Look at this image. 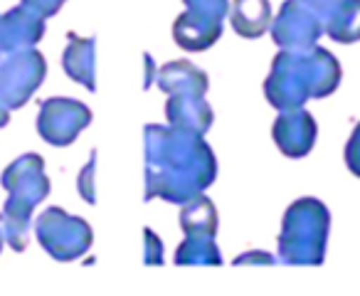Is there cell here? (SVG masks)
Masks as SVG:
<instances>
[{
	"label": "cell",
	"instance_id": "cell-15",
	"mask_svg": "<svg viewBox=\"0 0 360 296\" xmlns=\"http://www.w3.org/2000/svg\"><path fill=\"white\" fill-rule=\"evenodd\" d=\"M158 86L168 94H205L207 77L193 62H168L158 72Z\"/></svg>",
	"mask_w": 360,
	"mask_h": 296
},
{
	"label": "cell",
	"instance_id": "cell-1",
	"mask_svg": "<svg viewBox=\"0 0 360 296\" xmlns=\"http://www.w3.org/2000/svg\"><path fill=\"white\" fill-rule=\"evenodd\" d=\"M217 176V161L202 136L165 126H146V200L188 202Z\"/></svg>",
	"mask_w": 360,
	"mask_h": 296
},
{
	"label": "cell",
	"instance_id": "cell-4",
	"mask_svg": "<svg viewBox=\"0 0 360 296\" xmlns=\"http://www.w3.org/2000/svg\"><path fill=\"white\" fill-rule=\"evenodd\" d=\"M330 215L328 207L316 198H301L289 205L281 222L279 259L284 264L319 266L326 257Z\"/></svg>",
	"mask_w": 360,
	"mask_h": 296
},
{
	"label": "cell",
	"instance_id": "cell-23",
	"mask_svg": "<svg viewBox=\"0 0 360 296\" xmlns=\"http://www.w3.org/2000/svg\"><path fill=\"white\" fill-rule=\"evenodd\" d=\"M247 262H259V264H271L274 257L271 255H264V252H247V255L237 257L235 264H247Z\"/></svg>",
	"mask_w": 360,
	"mask_h": 296
},
{
	"label": "cell",
	"instance_id": "cell-8",
	"mask_svg": "<svg viewBox=\"0 0 360 296\" xmlns=\"http://www.w3.org/2000/svg\"><path fill=\"white\" fill-rule=\"evenodd\" d=\"M319 136V126L316 119L304 109H286L276 116L274 126H271V139L279 146V151L289 158H304L311 153Z\"/></svg>",
	"mask_w": 360,
	"mask_h": 296
},
{
	"label": "cell",
	"instance_id": "cell-19",
	"mask_svg": "<svg viewBox=\"0 0 360 296\" xmlns=\"http://www.w3.org/2000/svg\"><path fill=\"white\" fill-rule=\"evenodd\" d=\"M94 171H96V151L91 153V158H89V163H86L84 168H82V173H79V178H77V188H79V193H82V198H84L89 205H94L96 202V188H94Z\"/></svg>",
	"mask_w": 360,
	"mask_h": 296
},
{
	"label": "cell",
	"instance_id": "cell-20",
	"mask_svg": "<svg viewBox=\"0 0 360 296\" xmlns=\"http://www.w3.org/2000/svg\"><path fill=\"white\" fill-rule=\"evenodd\" d=\"M345 163H348L350 173L360 178V124L355 126L353 136H350L348 146H345Z\"/></svg>",
	"mask_w": 360,
	"mask_h": 296
},
{
	"label": "cell",
	"instance_id": "cell-6",
	"mask_svg": "<svg viewBox=\"0 0 360 296\" xmlns=\"http://www.w3.org/2000/svg\"><path fill=\"white\" fill-rule=\"evenodd\" d=\"M89 124V106L77 99H67V96L45 99L37 114V134L52 146H70Z\"/></svg>",
	"mask_w": 360,
	"mask_h": 296
},
{
	"label": "cell",
	"instance_id": "cell-13",
	"mask_svg": "<svg viewBox=\"0 0 360 296\" xmlns=\"http://www.w3.org/2000/svg\"><path fill=\"white\" fill-rule=\"evenodd\" d=\"M230 22L240 37L257 40L271 27L274 13H271L269 0H232Z\"/></svg>",
	"mask_w": 360,
	"mask_h": 296
},
{
	"label": "cell",
	"instance_id": "cell-10",
	"mask_svg": "<svg viewBox=\"0 0 360 296\" xmlns=\"http://www.w3.org/2000/svg\"><path fill=\"white\" fill-rule=\"evenodd\" d=\"M42 32H45V18L27 6L13 8L8 15H0L3 52L30 50L42 40Z\"/></svg>",
	"mask_w": 360,
	"mask_h": 296
},
{
	"label": "cell",
	"instance_id": "cell-12",
	"mask_svg": "<svg viewBox=\"0 0 360 296\" xmlns=\"http://www.w3.org/2000/svg\"><path fill=\"white\" fill-rule=\"evenodd\" d=\"M222 35V20L215 18L198 15L188 11L173 22V37L183 50L188 52H202L212 47Z\"/></svg>",
	"mask_w": 360,
	"mask_h": 296
},
{
	"label": "cell",
	"instance_id": "cell-9",
	"mask_svg": "<svg viewBox=\"0 0 360 296\" xmlns=\"http://www.w3.org/2000/svg\"><path fill=\"white\" fill-rule=\"evenodd\" d=\"M319 15L330 40L353 45L360 40V0H301Z\"/></svg>",
	"mask_w": 360,
	"mask_h": 296
},
{
	"label": "cell",
	"instance_id": "cell-17",
	"mask_svg": "<svg viewBox=\"0 0 360 296\" xmlns=\"http://www.w3.org/2000/svg\"><path fill=\"white\" fill-rule=\"evenodd\" d=\"M178 264H222L220 250L215 240H202V237H188L175 252Z\"/></svg>",
	"mask_w": 360,
	"mask_h": 296
},
{
	"label": "cell",
	"instance_id": "cell-18",
	"mask_svg": "<svg viewBox=\"0 0 360 296\" xmlns=\"http://www.w3.org/2000/svg\"><path fill=\"white\" fill-rule=\"evenodd\" d=\"M183 3L188 6V11L205 18H215V20H222L225 13L230 11V0H183Z\"/></svg>",
	"mask_w": 360,
	"mask_h": 296
},
{
	"label": "cell",
	"instance_id": "cell-14",
	"mask_svg": "<svg viewBox=\"0 0 360 296\" xmlns=\"http://www.w3.org/2000/svg\"><path fill=\"white\" fill-rule=\"evenodd\" d=\"M96 42L94 37H77L75 32H70V45L65 50V57H62V65H65V72L70 75V79L84 84L89 91L96 89V52H94Z\"/></svg>",
	"mask_w": 360,
	"mask_h": 296
},
{
	"label": "cell",
	"instance_id": "cell-22",
	"mask_svg": "<svg viewBox=\"0 0 360 296\" xmlns=\"http://www.w3.org/2000/svg\"><path fill=\"white\" fill-rule=\"evenodd\" d=\"M146 242H148V255H146V264H163V245L160 240L153 235V230L146 227Z\"/></svg>",
	"mask_w": 360,
	"mask_h": 296
},
{
	"label": "cell",
	"instance_id": "cell-24",
	"mask_svg": "<svg viewBox=\"0 0 360 296\" xmlns=\"http://www.w3.org/2000/svg\"><path fill=\"white\" fill-rule=\"evenodd\" d=\"M3 235H6V232H3V225H0V247H3Z\"/></svg>",
	"mask_w": 360,
	"mask_h": 296
},
{
	"label": "cell",
	"instance_id": "cell-11",
	"mask_svg": "<svg viewBox=\"0 0 360 296\" xmlns=\"http://www.w3.org/2000/svg\"><path fill=\"white\" fill-rule=\"evenodd\" d=\"M165 114L173 129L202 136L212 126V109L205 94H170Z\"/></svg>",
	"mask_w": 360,
	"mask_h": 296
},
{
	"label": "cell",
	"instance_id": "cell-21",
	"mask_svg": "<svg viewBox=\"0 0 360 296\" xmlns=\"http://www.w3.org/2000/svg\"><path fill=\"white\" fill-rule=\"evenodd\" d=\"M67 0H22V6L32 8L35 13H40L42 18H50L55 15L57 11H60L62 6H65Z\"/></svg>",
	"mask_w": 360,
	"mask_h": 296
},
{
	"label": "cell",
	"instance_id": "cell-3",
	"mask_svg": "<svg viewBox=\"0 0 360 296\" xmlns=\"http://www.w3.org/2000/svg\"><path fill=\"white\" fill-rule=\"evenodd\" d=\"M3 186L11 198L6 210L0 215V225L6 232V240L15 252H22L30 242L32 210L40 205L50 193V178L45 176V161L35 153L18 158L3 173Z\"/></svg>",
	"mask_w": 360,
	"mask_h": 296
},
{
	"label": "cell",
	"instance_id": "cell-25",
	"mask_svg": "<svg viewBox=\"0 0 360 296\" xmlns=\"http://www.w3.org/2000/svg\"><path fill=\"white\" fill-rule=\"evenodd\" d=\"M3 55H6V52H3V40H0V57H3Z\"/></svg>",
	"mask_w": 360,
	"mask_h": 296
},
{
	"label": "cell",
	"instance_id": "cell-5",
	"mask_svg": "<svg viewBox=\"0 0 360 296\" xmlns=\"http://www.w3.org/2000/svg\"><path fill=\"white\" fill-rule=\"evenodd\" d=\"M35 235L47 255L60 262L79 259L91 247V227L82 217L70 215L62 207H50L37 217Z\"/></svg>",
	"mask_w": 360,
	"mask_h": 296
},
{
	"label": "cell",
	"instance_id": "cell-16",
	"mask_svg": "<svg viewBox=\"0 0 360 296\" xmlns=\"http://www.w3.org/2000/svg\"><path fill=\"white\" fill-rule=\"evenodd\" d=\"M180 227L188 237L215 240L217 235V207L207 195H198L180 210Z\"/></svg>",
	"mask_w": 360,
	"mask_h": 296
},
{
	"label": "cell",
	"instance_id": "cell-2",
	"mask_svg": "<svg viewBox=\"0 0 360 296\" xmlns=\"http://www.w3.org/2000/svg\"><path fill=\"white\" fill-rule=\"evenodd\" d=\"M340 65L323 47L281 50L271 62L264 94L274 109H299L309 99L330 96L340 84Z\"/></svg>",
	"mask_w": 360,
	"mask_h": 296
},
{
	"label": "cell",
	"instance_id": "cell-7",
	"mask_svg": "<svg viewBox=\"0 0 360 296\" xmlns=\"http://www.w3.org/2000/svg\"><path fill=\"white\" fill-rule=\"evenodd\" d=\"M323 22L301 0H286L271 22V37L281 50H306L323 35Z\"/></svg>",
	"mask_w": 360,
	"mask_h": 296
}]
</instances>
